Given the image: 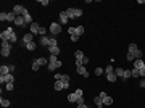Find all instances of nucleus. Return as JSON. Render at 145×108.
Returning a JSON list of instances; mask_svg holds the SVG:
<instances>
[{"mask_svg":"<svg viewBox=\"0 0 145 108\" xmlns=\"http://www.w3.org/2000/svg\"><path fill=\"white\" fill-rule=\"evenodd\" d=\"M74 58H76V65H87L89 63V58L84 57L82 50H76L74 52Z\"/></svg>","mask_w":145,"mask_h":108,"instance_id":"obj_2","label":"nucleus"},{"mask_svg":"<svg viewBox=\"0 0 145 108\" xmlns=\"http://www.w3.org/2000/svg\"><path fill=\"white\" fill-rule=\"evenodd\" d=\"M23 18H24V23H26V26H31L32 24V18H31V15H29V11H26V13L23 15Z\"/></svg>","mask_w":145,"mask_h":108,"instance_id":"obj_14","label":"nucleus"},{"mask_svg":"<svg viewBox=\"0 0 145 108\" xmlns=\"http://www.w3.org/2000/svg\"><path fill=\"white\" fill-rule=\"evenodd\" d=\"M74 94L77 95V97H84V95H82V89H77V91H76Z\"/></svg>","mask_w":145,"mask_h":108,"instance_id":"obj_46","label":"nucleus"},{"mask_svg":"<svg viewBox=\"0 0 145 108\" xmlns=\"http://www.w3.org/2000/svg\"><path fill=\"white\" fill-rule=\"evenodd\" d=\"M103 73H105V69H103V68H97V69H95V76H102Z\"/></svg>","mask_w":145,"mask_h":108,"instance_id":"obj_31","label":"nucleus"},{"mask_svg":"<svg viewBox=\"0 0 145 108\" xmlns=\"http://www.w3.org/2000/svg\"><path fill=\"white\" fill-rule=\"evenodd\" d=\"M84 31H86V29H84V26H77V28H76V34H74V35H79V37H81V35L84 34Z\"/></svg>","mask_w":145,"mask_h":108,"instance_id":"obj_28","label":"nucleus"},{"mask_svg":"<svg viewBox=\"0 0 145 108\" xmlns=\"http://www.w3.org/2000/svg\"><path fill=\"white\" fill-rule=\"evenodd\" d=\"M48 32H52V35H58L61 32V24L60 23H52L50 28H48Z\"/></svg>","mask_w":145,"mask_h":108,"instance_id":"obj_6","label":"nucleus"},{"mask_svg":"<svg viewBox=\"0 0 145 108\" xmlns=\"http://www.w3.org/2000/svg\"><path fill=\"white\" fill-rule=\"evenodd\" d=\"M13 87H15L13 82H8V84H7V91H13Z\"/></svg>","mask_w":145,"mask_h":108,"instance_id":"obj_43","label":"nucleus"},{"mask_svg":"<svg viewBox=\"0 0 145 108\" xmlns=\"http://www.w3.org/2000/svg\"><path fill=\"white\" fill-rule=\"evenodd\" d=\"M79 40V35H71V42H77Z\"/></svg>","mask_w":145,"mask_h":108,"instance_id":"obj_47","label":"nucleus"},{"mask_svg":"<svg viewBox=\"0 0 145 108\" xmlns=\"http://www.w3.org/2000/svg\"><path fill=\"white\" fill-rule=\"evenodd\" d=\"M68 34H69V35H74V34H76V28H72V26L68 28Z\"/></svg>","mask_w":145,"mask_h":108,"instance_id":"obj_34","label":"nucleus"},{"mask_svg":"<svg viewBox=\"0 0 145 108\" xmlns=\"http://www.w3.org/2000/svg\"><path fill=\"white\" fill-rule=\"evenodd\" d=\"M39 29H40V24H37V23H32V24L29 26L31 34H39Z\"/></svg>","mask_w":145,"mask_h":108,"instance_id":"obj_13","label":"nucleus"},{"mask_svg":"<svg viewBox=\"0 0 145 108\" xmlns=\"http://www.w3.org/2000/svg\"><path fill=\"white\" fill-rule=\"evenodd\" d=\"M77 108H89V106H87L86 103H84V105H79V106H77Z\"/></svg>","mask_w":145,"mask_h":108,"instance_id":"obj_49","label":"nucleus"},{"mask_svg":"<svg viewBox=\"0 0 145 108\" xmlns=\"http://www.w3.org/2000/svg\"><path fill=\"white\" fill-rule=\"evenodd\" d=\"M15 20H16V15L13 13V11L7 13V21H8V23H15Z\"/></svg>","mask_w":145,"mask_h":108,"instance_id":"obj_22","label":"nucleus"},{"mask_svg":"<svg viewBox=\"0 0 145 108\" xmlns=\"http://www.w3.org/2000/svg\"><path fill=\"white\" fill-rule=\"evenodd\" d=\"M76 71H77V74H81V76H84V77H89V76H90L89 71L86 69V66H84V65H76Z\"/></svg>","mask_w":145,"mask_h":108,"instance_id":"obj_7","label":"nucleus"},{"mask_svg":"<svg viewBox=\"0 0 145 108\" xmlns=\"http://www.w3.org/2000/svg\"><path fill=\"white\" fill-rule=\"evenodd\" d=\"M61 65H63V63L60 61V60H57V61H53V63H48V65H47V69H48V71H55L57 68H61Z\"/></svg>","mask_w":145,"mask_h":108,"instance_id":"obj_9","label":"nucleus"},{"mask_svg":"<svg viewBox=\"0 0 145 108\" xmlns=\"http://www.w3.org/2000/svg\"><path fill=\"white\" fill-rule=\"evenodd\" d=\"M0 105H2V106H10V100H7V98H0Z\"/></svg>","mask_w":145,"mask_h":108,"instance_id":"obj_30","label":"nucleus"},{"mask_svg":"<svg viewBox=\"0 0 145 108\" xmlns=\"http://www.w3.org/2000/svg\"><path fill=\"white\" fill-rule=\"evenodd\" d=\"M61 81L63 82H69V74H63L61 76Z\"/></svg>","mask_w":145,"mask_h":108,"instance_id":"obj_37","label":"nucleus"},{"mask_svg":"<svg viewBox=\"0 0 145 108\" xmlns=\"http://www.w3.org/2000/svg\"><path fill=\"white\" fill-rule=\"evenodd\" d=\"M131 77H132V71H131V69H124L123 79H131Z\"/></svg>","mask_w":145,"mask_h":108,"instance_id":"obj_26","label":"nucleus"},{"mask_svg":"<svg viewBox=\"0 0 145 108\" xmlns=\"http://www.w3.org/2000/svg\"><path fill=\"white\" fill-rule=\"evenodd\" d=\"M34 63H37L39 66L42 68V66H44V65H48V60H45L44 57H39V58H35V60H34Z\"/></svg>","mask_w":145,"mask_h":108,"instance_id":"obj_17","label":"nucleus"},{"mask_svg":"<svg viewBox=\"0 0 145 108\" xmlns=\"http://www.w3.org/2000/svg\"><path fill=\"white\" fill-rule=\"evenodd\" d=\"M105 73H106V74H110V73H114V68L111 66V65H108V66H106V69H105Z\"/></svg>","mask_w":145,"mask_h":108,"instance_id":"obj_32","label":"nucleus"},{"mask_svg":"<svg viewBox=\"0 0 145 108\" xmlns=\"http://www.w3.org/2000/svg\"><path fill=\"white\" fill-rule=\"evenodd\" d=\"M57 55H50V57H48V63H53V61H57Z\"/></svg>","mask_w":145,"mask_h":108,"instance_id":"obj_35","label":"nucleus"},{"mask_svg":"<svg viewBox=\"0 0 145 108\" xmlns=\"http://www.w3.org/2000/svg\"><path fill=\"white\" fill-rule=\"evenodd\" d=\"M114 74H116V76H118V79H119V77H121V79H123V74H124V69H123V68H116V69H114Z\"/></svg>","mask_w":145,"mask_h":108,"instance_id":"obj_25","label":"nucleus"},{"mask_svg":"<svg viewBox=\"0 0 145 108\" xmlns=\"http://www.w3.org/2000/svg\"><path fill=\"white\" fill-rule=\"evenodd\" d=\"M0 21H7V13H0Z\"/></svg>","mask_w":145,"mask_h":108,"instance_id":"obj_39","label":"nucleus"},{"mask_svg":"<svg viewBox=\"0 0 145 108\" xmlns=\"http://www.w3.org/2000/svg\"><path fill=\"white\" fill-rule=\"evenodd\" d=\"M139 76L145 77V65H143V68H142V69H139Z\"/></svg>","mask_w":145,"mask_h":108,"instance_id":"obj_41","label":"nucleus"},{"mask_svg":"<svg viewBox=\"0 0 145 108\" xmlns=\"http://www.w3.org/2000/svg\"><path fill=\"white\" fill-rule=\"evenodd\" d=\"M66 15H68V18L69 20H77V18H81L82 16V10H79V8H68L66 10Z\"/></svg>","mask_w":145,"mask_h":108,"instance_id":"obj_1","label":"nucleus"},{"mask_svg":"<svg viewBox=\"0 0 145 108\" xmlns=\"http://www.w3.org/2000/svg\"><path fill=\"white\" fill-rule=\"evenodd\" d=\"M61 76H63V74H60V73H57V74H55V81H61Z\"/></svg>","mask_w":145,"mask_h":108,"instance_id":"obj_48","label":"nucleus"},{"mask_svg":"<svg viewBox=\"0 0 145 108\" xmlns=\"http://www.w3.org/2000/svg\"><path fill=\"white\" fill-rule=\"evenodd\" d=\"M69 82H63V81H55V91H63V89H68Z\"/></svg>","mask_w":145,"mask_h":108,"instance_id":"obj_8","label":"nucleus"},{"mask_svg":"<svg viewBox=\"0 0 145 108\" xmlns=\"http://www.w3.org/2000/svg\"><path fill=\"white\" fill-rule=\"evenodd\" d=\"M126 58H128V61H135V58L131 55V53H128V55H126Z\"/></svg>","mask_w":145,"mask_h":108,"instance_id":"obj_44","label":"nucleus"},{"mask_svg":"<svg viewBox=\"0 0 145 108\" xmlns=\"http://www.w3.org/2000/svg\"><path fill=\"white\" fill-rule=\"evenodd\" d=\"M48 52H50V55H60V47L58 45H50L48 47Z\"/></svg>","mask_w":145,"mask_h":108,"instance_id":"obj_15","label":"nucleus"},{"mask_svg":"<svg viewBox=\"0 0 145 108\" xmlns=\"http://www.w3.org/2000/svg\"><path fill=\"white\" fill-rule=\"evenodd\" d=\"M68 15H66V11H60V24H68Z\"/></svg>","mask_w":145,"mask_h":108,"instance_id":"obj_12","label":"nucleus"},{"mask_svg":"<svg viewBox=\"0 0 145 108\" xmlns=\"http://www.w3.org/2000/svg\"><path fill=\"white\" fill-rule=\"evenodd\" d=\"M143 81H145V77H143Z\"/></svg>","mask_w":145,"mask_h":108,"instance_id":"obj_50","label":"nucleus"},{"mask_svg":"<svg viewBox=\"0 0 145 108\" xmlns=\"http://www.w3.org/2000/svg\"><path fill=\"white\" fill-rule=\"evenodd\" d=\"M7 74H11V71H10V66H0V76H7Z\"/></svg>","mask_w":145,"mask_h":108,"instance_id":"obj_18","label":"nucleus"},{"mask_svg":"<svg viewBox=\"0 0 145 108\" xmlns=\"http://www.w3.org/2000/svg\"><path fill=\"white\" fill-rule=\"evenodd\" d=\"M76 103H77V106H79V105H84V97H77Z\"/></svg>","mask_w":145,"mask_h":108,"instance_id":"obj_36","label":"nucleus"},{"mask_svg":"<svg viewBox=\"0 0 145 108\" xmlns=\"http://www.w3.org/2000/svg\"><path fill=\"white\" fill-rule=\"evenodd\" d=\"M58 42H57V39H55V35H52L50 37V45H57Z\"/></svg>","mask_w":145,"mask_h":108,"instance_id":"obj_38","label":"nucleus"},{"mask_svg":"<svg viewBox=\"0 0 145 108\" xmlns=\"http://www.w3.org/2000/svg\"><path fill=\"white\" fill-rule=\"evenodd\" d=\"M23 44H24V47H26V44H29V42H34V34H31V32H28V34H24L23 35Z\"/></svg>","mask_w":145,"mask_h":108,"instance_id":"obj_10","label":"nucleus"},{"mask_svg":"<svg viewBox=\"0 0 145 108\" xmlns=\"http://www.w3.org/2000/svg\"><path fill=\"white\" fill-rule=\"evenodd\" d=\"M39 3L42 5V7H47V5L50 3V2H48V0H39Z\"/></svg>","mask_w":145,"mask_h":108,"instance_id":"obj_42","label":"nucleus"},{"mask_svg":"<svg viewBox=\"0 0 145 108\" xmlns=\"http://www.w3.org/2000/svg\"><path fill=\"white\" fill-rule=\"evenodd\" d=\"M131 71H132V77H139V69L134 68V69H131Z\"/></svg>","mask_w":145,"mask_h":108,"instance_id":"obj_40","label":"nucleus"},{"mask_svg":"<svg viewBox=\"0 0 145 108\" xmlns=\"http://www.w3.org/2000/svg\"><path fill=\"white\" fill-rule=\"evenodd\" d=\"M26 49H28L29 52H32V50L37 49V45H35V42H29V44H26Z\"/></svg>","mask_w":145,"mask_h":108,"instance_id":"obj_24","label":"nucleus"},{"mask_svg":"<svg viewBox=\"0 0 145 108\" xmlns=\"http://www.w3.org/2000/svg\"><path fill=\"white\" fill-rule=\"evenodd\" d=\"M48 31H47V29L44 28V26H40V29H39V34H40V37H42V35H45Z\"/></svg>","mask_w":145,"mask_h":108,"instance_id":"obj_33","label":"nucleus"},{"mask_svg":"<svg viewBox=\"0 0 145 108\" xmlns=\"http://www.w3.org/2000/svg\"><path fill=\"white\" fill-rule=\"evenodd\" d=\"M0 53H2V57H10V53H11V42L10 40H2V50H0Z\"/></svg>","mask_w":145,"mask_h":108,"instance_id":"obj_3","label":"nucleus"},{"mask_svg":"<svg viewBox=\"0 0 145 108\" xmlns=\"http://www.w3.org/2000/svg\"><path fill=\"white\" fill-rule=\"evenodd\" d=\"M13 34H15V29H13V28H7L5 31L0 32V39H2V40H10V37H11Z\"/></svg>","mask_w":145,"mask_h":108,"instance_id":"obj_5","label":"nucleus"},{"mask_svg":"<svg viewBox=\"0 0 145 108\" xmlns=\"http://www.w3.org/2000/svg\"><path fill=\"white\" fill-rule=\"evenodd\" d=\"M143 65H145V61H143L142 58H139V60H135V61H134V68L135 69H142Z\"/></svg>","mask_w":145,"mask_h":108,"instance_id":"obj_19","label":"nucleus"},{"mask_svg":"<svg viewBox=\"0 0 145 108\" xmlns=\"http://www.w3.org/2000/svg\"><path fill=\"white\" fill-rule=\"evenodd\" d=\"M103 105H113V98L110 97V95H106V97L103 98Z\"/></svg>","mask_w":145,"mask_h":108,"instance_id":"obj_29","label":"nucleus"},{"mask_svg":"<svg viewBox=\"0 0 145 108\" xmlns=\"http://www.w3.org/2000/svg\"><path fill=\"white\" fill-rule=\"evenodd\" d=\"M94 103L97 105V108H102V106H103V100H102V97H100V95L94 97Z\"/></svg>","mask_w":145,"mask_h":108,"instance_id":"obj_20","label":"nucleus"},{"mask_svg":"<svg viewBox=\"0 0 145 108\" xmlns=\"http://www.w3.org/2000/svg\"><path fill=\"white\" fill-rule=\"evenodd\" d=\"M76 100H77V95H76L74 92L68 95V102H71V103H76Z\"/></svg>","mask_w":145,"mask_h":108,"instance_id":"obj_27","label":"nucleus"},{"mask_svg":"<svg viewBox=\"0 0 145 108\" xmlns=\"http://www.w3.org/2000/svg\"><path fill=\"white\" fill-rule=\"evenodd\" d=\"M15 81V76H13V73L11 74H7V76H0V82H5V84H8V82H13Z\"/></svg>","mask_w":145,"mask_h":108,"instance_id":"obj_11","label":"nucleus"},{"mask_svg":"<svg viewBox=\"0 0 145 108\" xmlns=\"http://www.w3.org/2000/svg\"><path fill=\"white\" fill-rule=\"evenodd\" d=\"M116 79H118V76L114 74V73H110V74H106V81H108V82H114Z\"/></svg>","mask_w":145,"mask_h":108,"instance_id":"obj_23","label":"nucleus"},{"mask_svg":"<svg viewBox=\"0 0 145 108\" xmlns=\"http://www.w3.org/2000/svg\"><path fill=\"white\" fill-rule=\"evenodd\" d=\"M16 40H18V37H16V34H13V35H11V37H10V42H11V44H15Z\"/></svg>","mask_w":145,"mask_h":108,"instance_id":"obj_45","label":"nucleus"},{"mask_svg":"<svg viewBox=\"0 0 145 108\" xmlns=\"http://www.w3.org/2000/svg\"><path fill=\"white\" fill-rule=\"evenodd\" d=\"M15 24H16V26H20V28H26V23H24V18H23V16H16Z\"/></svg>","mask_w":145,"mask_h":108,"instance_id":"obj_16","label":"nucleus"},{"mask_svg":"<svg viewBox=\"0 0 145 108\" xmlns=\"http://www.w3.org/2000/svg\"><path fill=\"white\" fill-rule=\"evenodd\" d=\"M40 44L50 47V37H47V35H42V37H40Z\"/></svg>","mask_w":145,"mask_h":108,"instance_id":"obj_21","label":"nucleus"},{"mask_svg":"<svg viewBox=\"0 0 145 108\" xmlns=\"http://www.w3.org/2000/svg\"><path fill=\"white\" fill-rule=\"evenodd\" d=\"M128 53H131V55L134 57L135 60H139V58L142 57V52L137 49V44H129V52H128Z\"/></svg>","mask_w":145,"mask_h":108,"instance_id":"obj_4","label":"nucleus"}]
</instances>
